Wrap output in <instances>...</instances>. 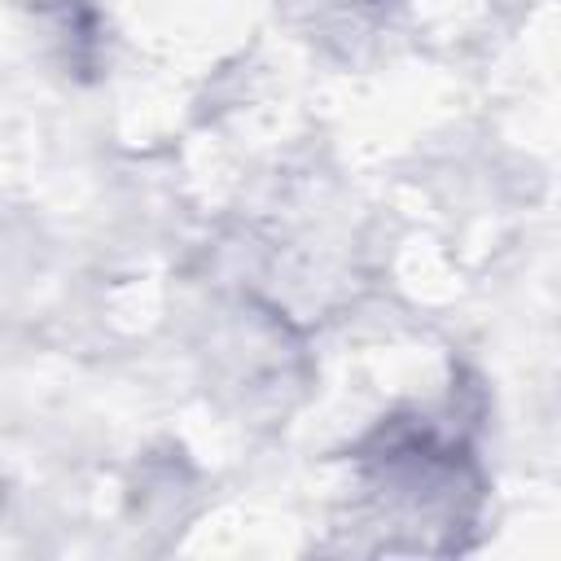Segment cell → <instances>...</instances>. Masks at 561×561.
I'll use <instances>...</instances> for the list:
<instances>
[{
    "instance_id": "obj_1",
    "label": "cell",
    "mask_w": 561,
    "mask_h": 561,
    "mask_svg": "<svg viewBox=\"0 0 561 561\" xmlns=\"http://www.w3.org/2000/svg\"><path fill=\"white\" fill-rule=\"evenodd\" d=\"M373 513L412 530L408 548L451 552L482 504V473L465 443L438 434L425 416H390L359 447Z\"/></svg>"
}]
</instances>
